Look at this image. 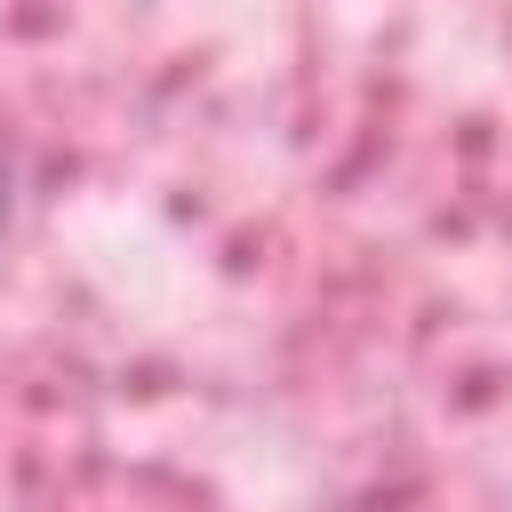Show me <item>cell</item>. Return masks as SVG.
<instances>
[{"label":"cell","mask_w":512,"mask_h":512,"mask_svg":"<svg viewBox=\"0 0 512 512\" xmlns=\"http://www.w3.org/2000/svg\"><path fill=\"white\" fill-rule=\"evenodd\" d=\"M8 192H16V176H8V152H0V232H8Z\"/></svg>","instance_id":"cell-1"}]
</instances>
